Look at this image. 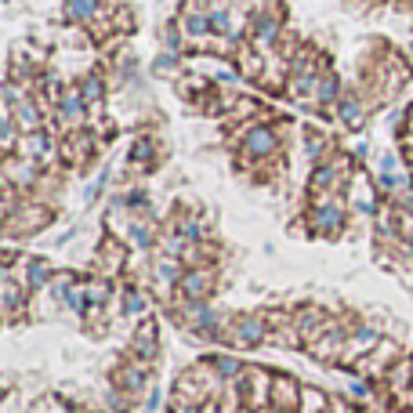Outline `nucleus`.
Masks as SVG:
<instances>
[{
	"label": "nucleus",
	"mask_w": 413,
	"mask_h": 413,
	"mask_svg": "<svg viewBox=\"0 0 413 413\" xmlns=\"http://www.w3.org/2000/svg\"><path fill=\"white\" fill-rule=\"evenodd\" d=\"M80 11H91V0H73V15H80Z\"/></svg>",
	"instance_id": "nucleus-1"
}]
</instances>
